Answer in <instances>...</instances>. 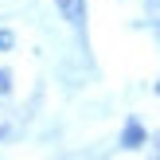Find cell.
<instances>
[{
  "instance_id": "cell-1",
  "label": "cell",
  "mask_w": 160,
  "mask_h": 160,
  "mask_svg": "<svg viewBox=\"0 0 160 160\" xmlns=\"http://www.w3.org/2000/svg\"><path fill=\"white\" fill-rule=\"evenodd\" d=\"M55 4H59L62 20H70L74 28H82V23H86V0H55Z\"/></svg>"
},
{
  "instance_id": "cell-2",
  "label": "cell",
  "mask_w": 160,
  "mask_h": 160,
  "mask_svg": "<svg viewBox=\"0 0 160 160\" xmlns=\"http://www.w3.org/2000/svg\"><path fill=\"white\" fill-rule=\"evenodd\" d=\"M141 141H145V129H141L137 121H129V129H125V141H121V145H125V148H137Z\"/></svg>"
},
{
  "instance_id": "cell-3",
  "label": "cell",
  "mask_w": 160,
  "mask_h": 160,
  "mask_svg": "<svg viewBox=\"0 0 160 160\" xmlns=\"http://www.w3.org/2000/svg\"><path fill=\"white\" fill-rule=\"evenodd\" d=\"M12 43H16V39H12V31H0V51H8Z\"/></svg>"
},
{
  "instance_id": "cell-4",
  "label": "cell",
  "mask_w": 160,
  "mask_h": 160,
  "mask_svg": "<svg viewBox=\"0 0 160 160\" xmlns=\"http://www.w3.org/2000/svg\"><path fill=\"white\" fill-rule=\"evenodd\" d=\"M8 90H12V82H8V74L0 70V94H8Z\"/></svg>"
},
{
  "instance_id": "cell-5",
  "label": "cell",
  "mask_w": 160,
  "mask_h": 160,
  "mask_svg": "<svg viewBox=\"0 0 160 160\" xmlns=\"http://www.w3.org/2000/svg\"><path fill=\"white\" fill-rule=\"evenodd\" d=\"M0 137H4V125H0Z\"/></svg>"
}]
</instances>
